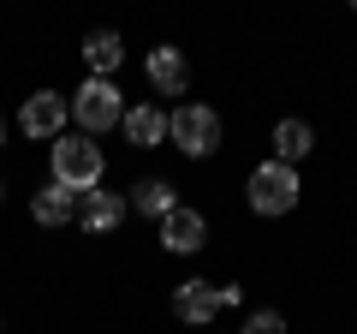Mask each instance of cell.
<instances>
[{"label":"cell","mask_w":357,"mask_h":334,"mask_svg":"<svg viewBox=\"0 0 357 334\" xmlns=\"http://www.w3.org/2000/svg\"><path fill=\"white\" fill-rule=\"evenodd\" d=\"M102 150L77 131V138H54V185H66V191H96V180H102Z\"/></svg>","instance_id":"obj_1"},{"label":"cell","mask_w":357,"mask_h":334,"mask_svg":"<svg viewBox=\"0 0 357 334\" xmlns=\"http://www.w3.org/2000/svg\"><path fill=\"white\" fill-rule=\"evenodd\" d=\"M119 60H126V42H119L114 30H96V36H84V66H89V78H107Z\"/></svg>","instance_id":"obj_12"},{"label":"cell","mask_w":357,"mask_h":334,"mask_svg":"<svg viewBox=\"0 0 357 334\" xmlns=\"http://www.w3.org/2000/svg\"><path fill=\"white\" fill-rule=\"evenodd\" d=\"M316 150V131L304 126V119H280V126H274V161H304V155Z\"/></svg>","instance_id":"obj_11"},{"label":"cell","mask_w":357,"mask_h":334,"mask_svg":"<svg viewBox=\"0 0 357 334\" xmlns=\"http://www.w3.org/2000/svg\"><path fill=\"white\" fill-rule=\"evenodd\" d=\"M149 84L161 96H185V84H191L185 54H178V48H149Z\"/></svg>","instance_id":"obj_9"},{"label":"cell","mask_w":357,"mask_h":334,"mask_svg":"<svg viewBox=\"0 0 357 334\" xmlns=\"http://www.w3.org/2000/svg\"><path fill=\"white\" fill-rule=\"evenodd\" d=\"M0 191H6V185H0Z\"/></svg>","instance_id":"obj_16"},{"label":"cell","mask_w":357,"mask_h":334,"mask_svg":"<svg viewBox=\"0 0 357 334\" xmlns=\"http://www.w3.org/2000/svg\"><path fill=\"white\" fill-rule=\"evenodd\" d=\"M72 114H77V126H84V138H96V131L119 126V119H126L119 84H114V78H84V90L72 96Z\"/></svg>","instance_id":"obj_3"},{"label":"cell","mask_w":357,"mask_h":334,"mask_svg":"<svg viewBox=\"0 0 357 334\" xmlns=\"http://www.w3.org/2000/svg\"><path fill=\"white\" fill-rule=\"evenodd\" d=\"M244 334H286V317L280 310H256V317L244 322Z\"/></svg>","instance_id":"obj_15"},{"label":"cell","mask_w":357,"mask_h":334,"mask_svg":"<svg viewBox=\"0 0 357 334\" xmlns=\"http://www.w3.org/2000/svg\"><path fill=\"white\" fill-rule=\"evenodd\" d=\"M30 209H36V221H42V227H66V221H77V191H66V185H42V191H36V203H30Z\"/></svg>","instance_id":"obj_10"},{"label":"cell","mask_w":357,"mask_h":334,"mask_svg":"<svg viewBox=\"0 0 357 334\" xmlns=\"http://www.w3.org/2000/svg\"><path fill=\"white\" fill-rule=\"evenodd\" d=\"M298 203V173L286 161H262L250 173V209L256 215H286Z\"/></svg>","instance_id":"obj_4"},{"label":"cell","mask_w":357,"mask_h":334,"mask_svg":"<svg viewBox=\"0 0 357 334\" xmlns=\"http://www.w3.org/2000/svg\"><path fill=\"white\" fill-rule=\"evenodd\" d=\"M203 239H208V221L197 215V209H173V215H161V245L173 251V257L203 251Z\"/></svg>","instance_id":"obj_7"},{"label":"cell","mask_w":357,"mask_h":334,"mask_svg":"<svg viewBox=\"0 0 357 334\" xmlns=\"http://www.w3.org/2000/svg\"><path fill=\"white\" fill-rule=\"evenodd\" d=\"M66 96H54V90H36V96H24V108H18V126L30 131V138H66Z\"/></svg>","instance_id":"obj_6"},{"label":"cell","mask_w":357,"mask_h":334,"mask_svg":"<svg viewBox=\"0 0 357 334\" xmlns=\"http://www.w3.org/2000/svg\"><path fill=\"white\" fill-rule=\"evenodd\" d=\"M131 209L161 221V215H173V209H178V197H173V185H167V180H143L137 191H131Z\"/></svg>","instance_id":"obj_14"},{"label":"cell","mask_w":357,"mask_h":334,"mask_svg":"<svg viewBox=\"0 0 357 334\" xmlns=\"http://www.w3.org/2000/svg\"><path fill=\"white\" fill-rule=\"evenodd\" d=\"M119 126H126V138L137 143V150H155V143L167 138V114H161V108H131Z\"/></svg>","instance_id":"obj_13"},{"label":"cell","mask_w":357,"mask_h":334,"mask_svg":"<svg viewBox=\"0 0 357 334\" xmlns=\"http://www.w3.org/2000/svg\"><path fill=\"white\" fill-rule=\"evenodd\" d=\"M220 305H238V286H215V281H185L173 293V317L191 322V328H208L220 317Z\"/></svg>","instance_id":"obj_5"},{"label":"cell","mask_w":357,"mask_h":334,"mask_svg":"<svg viewBox=\"0 0 357 334\" xmlns=\"http://www.w3.org/2000/svg\"><path fill=\"white\" fill-rule=\"evenodd\" d=\"M77 221H84V233H114L119 221H126V197H114V191H84V197H77Z\"/></svg>","instance_id":"obj_8"},{"label":"cell","mask_w":357,"mask_h":334,"mask_svg":"<svg viewBox=\"0 0 357 334\" xmlns=\"http://www.w3.org/2000/svg\"><path fill=\"white\" fill-rule=\"evenodd\" d=\"M167 138H173L185 155L203 161V155L220 150V114H215V108H203V102H185V108L167 114Z\"/></svg>","instance_id":"obj_2"}]
</instances>
